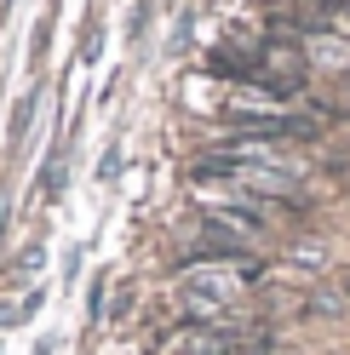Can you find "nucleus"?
Returning <instances> with one entry per match:
<instances>
[{"mask_svg": "<svg viewBox=\"0 0 350 355\" xmlns=\"http://www.w3.org/2000/svg\"><path fill=\"white\" fill-rule=\"evenodd\" d=\"M195 184H224V189H247L258 201H293L299 195V166H270V161H242V155L212 149L195 161Z\"/></svg>", "mask_w": 350, "mask_h": 355, "instance_id": "f257e3e1", "label": "nucleus"}]
</instances>
